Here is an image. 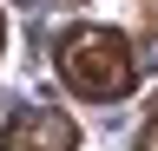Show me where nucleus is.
I'll return each mask as SVG.
<instances>
[{"label": "nucleus", "instance_id": "3", "mask_svg": "<svg viewBox=\"0 0 158 151\" xmlns=\"http://www.w3.org/2000/svg\"><path fill=\"white\" fill-rule=\"evenodd\" d=\"M132 151H158V99L145 105V125H138V145Z\"/></svg>", "mask_w": 158, "mask_h": 151}, {"label": "nucleus", "instance_id": "4", "mask_svg": "<svg viewBox=\"0 0 158 151\" xmlns=\"http://www.w3.org/2000/svg\"><path fill=\"white\" fill-rule=\"evenodd\" d=\"M0 53H7V13H0Z\"/></svg>", "mask_w": 158, "mask_h": 151}, {"label": "nucleus", "instance_id": "1", "mask_svg": "<svg viewBox=\"0 0 158 151\" xmlns=\"http://www.w3.org/2000/svg\"><path fill=\"white\" fill-rule=\"evenodd\" d=\"M53 72H59L66 92H79L92 105H112V99H132V85H138L145 66H138V46L125 33L79 20V26H66L53 40Z\"/></svg>", "mask_w": 158, "mask_h": 151}, {"label": "nucleus", "instance_id": "2", "mask_svg": "<svg viewBox=\"0 0 158 151\" xmlns=\"http://www.w3.org/2000/svg\"><path fill=\"white\" fill-rule=\"evenodd\" d=\"M0 151H79V125L53 105H33L0 125Z\"/></svg>", "mask_w": 158, "mask_h": 151}]
</instances>
